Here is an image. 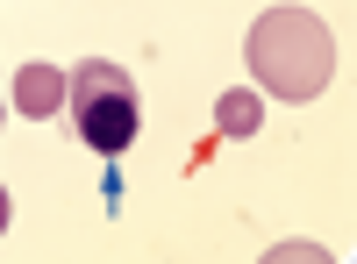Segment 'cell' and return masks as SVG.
<instances>
[{"mask_svg": "<svg viewBox=\"0 0 357 264\" xmlns=\"http://www.w3.org/2000/svg\"><path fill=\"white\" fill-rule=\"evenodd\" d=\"M243 57H250L257 93H272V100H314L336 79V36L314 8H264L250 22Z\"/></svg>", "mask_w": 357, "mask_h": 264, "instance_id": "6da1fadb", "label": "cell"}, {"mask_svg": "<svg viewBox=\"0 0 357 264\" xmlns=\"http://www.w3.org/2000/svg\"><path fill=\"white\" fill-rule=\"evenodd\" d=\"M65 114H72V136L86 143V150L100 157H122L136 143V79L122 65H107V57H86L79 72H65Z\"/></svg>", "mask_w": 357, "mask_h": 264, "instance_id": "7a4b0ae2", "label": "cell"}, {"mask_svg": "<svg viewBox=\"0 0 357 264\" xmlns=\"http://www.w3.org/2000/svg\"><path fill=\"white\" fill-rule=\"evenodd\" d=\"M8 100H15L22 114H36V122H50V114L65 107V72H57V65H43V57H36V65H22V72H15Z\"/></svg>", "mask_w": 357, "mask_h": 264, "instance_id": "3957f363", "label": "cell"}, {"mask_svg": "<svg viewBox=\"0 0 357 264\" xmlns=\"http://www.w3.org/2000/svg\"><path fill=\"white\" fill-rule=\"evenodd\" d=\"M215 129H222V136H257V129H264V93L229 86V93L215 100Z\"/></svg>", "mask_w": 357, "mask_h": 264, "instance_id": "277c9868", "label": "cell"}, {"mask_svg": "<svg viewBox=\"0 0 357 264\" xmlns=\"http://www.w3.org/2000/svg\"><path fill=\"white\" fill-rule=\"evenodd\" d=\"M8 215H15V208H8V186H0V236H8Z\"/></svg>", "mask_w": 357, "mask_h": 264, "instance_id": "5b68a950", "label": "cell"}]
</instances>
